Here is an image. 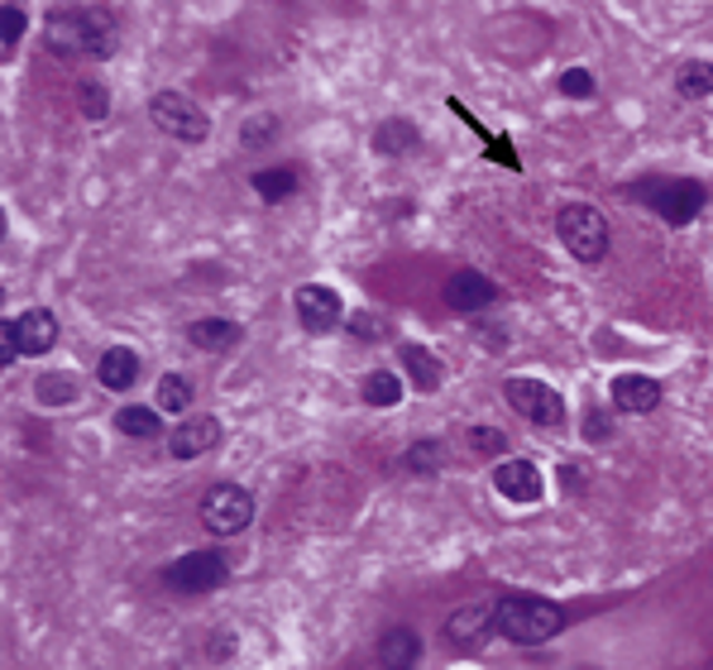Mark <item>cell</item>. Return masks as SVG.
Instances as JSON below:
<instances>
[{
    "instance_id": "cell-1",
    "label": "cell",
    "mask_w": 713,
    "mask_h": 670,
    "mask_svg": "<svg viewBox=\"0 0 713 670\" xmlns=\"http://www.w3.org/2000/svg\"><path fill=\"white\" fill-rule=\"evenodd\" d=\"M115 14L101 6H78V10H53L43 24V43L58 58H111L115 53Z\"/></svg>"
},
{
    "instance_id": "cell-2",
    "label": "cell",
    "mask_w": 713,
    "mask_h": 670,
    "mask_svg": "<svg viewBox=\"0 0 713 670\" xmlns=\"http://www.w3.org/2000/svg\"><path fill=\"white\" fill-rule=\"evenodd\" d=\"M493 622L508 642L537 647V642H551L556 632H566V608L551 599H537V593H508V599L493 603Z\"/></svg>"
},
{
    "instance_id": "cell-3",
    "label": "cell",
    "mask_w": 713,
    "mask_h": 670,
    "mask_svg": "<svg viewBox=\"0 0 713 670\" xmlns=\"http://www.w3.org/2000/svg\"><path fill=\"white\" fill-rule=\"evenodd\" d=\"M556 235H560V245L580 258V264H599V258L609 254V221H603V211L589 206V202L560 206Z\"/></svg>"
},
{
    "instance_id": "cell-4",
    "label": "cell",
    "mask_w": 713,
    "mask_h": 670,
    "mask_svg": "<svg viewBox=\"0 0 713 670\" xmlns=\"http://www.w3.org/2000/svg\"><path fill=\"white\" fill-rule=\"evenodd\" d=\"M636 196H646L651 211H661L665 225H690L704 211L709 187L704 182H694V177H656V182H642Z\"/></svg>"
},
{
    "instance_id": "cell-5",
    "label": "cell",
    "mask_w": 713,
    "mask_h": 670,
    "mask_svg": "<svg viewBox=\"0 0 713 670\" xmlns=\"http://www.w3.org/2000/svg\"><path fill=\"white\" fill-rule=\"evenodd\" d=\"M149 115H154V125L163 134H173L177 144H206L211 140V115L192 97H182V91H159V97L149 101Z\"/></svg>"
},
{
    "instance_id": "cell-6",
    "label": "cell",
    "mask_w": 713,
    "mask_h": 670,
    "mask_svg": "<svg viewBox=\"0 0 713 670\" xmlns=\"http://www.w3.org/2000/svg\"><path fill=\"white\" fill-rule=\"evenodd\" d=\"M231 580V556L225 551H187L163 570V585L173 593H211Z\"/></svg>"
},
{
    "instance_id": "cell-7",
    "label": "cell",
    "mask_w": 713,
    "mask_h": 670,
    "mask_svg": "<svg viewBox=\"0 0 713 670\" xmlns=\"http://www.w3.org/2000/svg\"><path fill=\"white\" fill-rule=\"evenodd\" d=\"M249 517H254V498L240 484H216L202 498V527L211 537H235V531L249 527Z\"/></svg>"
},
{
    "instance_id": "cell-8",
    "label": "cell",
    "mask_w": 713,
    "mask_h": 670,
    "mask_svg": "<svg viewBox=\"0 0 713 670\" xmlns=\"http://www.w3.org/2000/svg\"><path fill=\"white\" fill-rule=\"evenodd\" d=\"M503 398L512 403V413L532 426H560L566 422V403H560V393L551 384H541V378H508L503 384Z\"/></svg>"
},
{
    "instance_id": "cell-9",
    "label": "cell",
    "mask_w": 713,
    "mask_h": 670,
    "mask_svg": "<svg viewBox=\"0 0 713 670\" xmlns=\"http://www.w3.org/2000/svg\"><path fill=\"white\" fill-rule=\"evenodd\" d=\"M293 307H297V322L307 326L312 335L336 331V326H340V316H345L340 293H336V287H326V283H307V287H297Z\"/></svg>"
},
{
    "instance_id": "cell-10",
    "label": "cell",
    "mask_w": 713,
    "mask_h": 670,
    "mask_svg": "<svg viewBox=\"0 0 713 670\" xmlns=\"http://www.w3.org/2000/svg\"><path fill=\"white\" fill-rule=\"evenodd\" d=\"M6 341L20 349V355H49L58 345V316L49 307H29L24 316L6 322Z\"/></svg>"
},
{
    "instance_id": "cell-11",
    "label": "cell",
    "mask_w": 713,
    "mask_h": 670,
    "mask_svg": "<svg viewBox=\"0 0 713 670\" xmlns=\"http://www.w3.org/2000/svg\"><path fill=\"white\" fill-rule=\"evenodd\" d=\"M489 632H498L493 603H465V608H455V613L446 618V637H450V647H460V651L483 647V637Z\"/></svg>"
},
{
    "instance_id": "cell-12",
    "label": "cell",
    "mask_w": 713,
    "mask_h": 670,
    "mask_svg": "<svg viewBox=\"0 0 713 670\" xmlns=\"http://www.w3.org/2000/svg\"><path fill=\"white\" fill-rule=\"evenodd\" d=\"M221 446V422L216 417H202L196 413L192 422H182L173 440H169V450H173V460H196V455H206V450H216Z\"/></svg>"
},
{
    "instance_id": "cell-13",
    "label": "cell",
    "mask_w": 713,
    "mask_h": 670,
    "mask_svg": "<svg viewBox=\"0 0 713 670\" xmlns=\"http://www.w3.org/2000/svg\"><path fill=\"white\" fill-rule=\"evenodd\" d=\"M493 489L508 502H537L541 498V469L532 460H503L493 469Z\"/></svg>"
},
{
    "instance_id": "cell-14",
    "label": "cell",
    "mask_w": 713,
    "mask_h": 670,
    "mask_svg": "<svg viewBox=\"0 0 713 670\" xmlns=\"http://www.w3.org/2000/svg\"><path fill=\"white\" fill-rule=\"evenodd\" d=\"M613 407L618 413H632V417L656 413L661 407V384L656 378H646V374H618L613 378Z\"/></svg>"
},
{
    "instance_id": "cell-15",
    "label": "cell",
    "mask_w": 713,
    "mask_h": 670,
    "mask_svg": "<svg viewBox=\"0 0 713 670\" xmlns=\"http://www.w3.org/2000/svg\"><path fill=\"white\" fill-rule=\"evenodd\" d=\"M493 297H498V287L483 278V273H475V268H460L446 283V302H450L455 312H479V307H489Z\"/></svg>"
},
{
    "instance_id": "cell-16",
    "label": "cell",
    "mask_w": 713,
    "mask_h": 670,
    "mask_svg": "<svg viewBox=\"0 0 713 670\" xmlns=\"http://www.w3.org/2000/svg\"><path fill=\"white\" fill-rule=\"evenodd\" d=\"M421 661V637L412 628H388L378 637V666L384 670H417Z\"/></svg>"
},
{
    "instance_id": "cell-17",
    "label": "cell",
    "mask_w": 713,
    "mask_h": 670,
    "mask_svg": "<svg viewBox=\"0 0 713 670\" xmlns=\"http://www.w3.org/2000/svg\"><path fill=\"white\" fill-rule=\"evenodd\" d=\"M187 341L196 349H211V355H225V349H235L240 341H245V331H240L231 316H206V322L187 326Z\"/></svg>"
},
{
    "instance_id": "cell-18",
    "label": "cell",
    "mask_w": 713,
    "mask_h": 670,
    "mask_svg": "<svg viewBox=\"0 0 713 670\" xmlns=\"http://www.w3.org/2000/svg\"><path fill=\"white\" fill-rule=\"evenodd\" d=\"M96 378H101V388H111V393L134 388V378H140V355H134L130 345L105 349L101 364H96Z\"/></svg>"
},
{
    "instance_id": "cell-19",
    "label": "cell",
    "mask_w": 713,
    "mask_h": 670,
    "mask_svg": "<svg viewBox=\"0 0 713 670\" xmlns=\"http://www.w3.org/2000/svg\"><path fill=\"white\" fill-rule=\"evenodd\" d=\"M417 144H421V134H417L412 120H403V115H393V120H384V125L374 130V149L384 159H403V154H412Z\"/></svg>"
},
{
    "instance_id": "cell-20",
    "label": "cell",
    "mask_w": 713,
    "mask_h": 670,
    "mask_svg": "<svg viewBox=\"0 0 713 670\" xmlns=\"http://www.w3.org/2000/svg\"><path fill=\"white\" fill-rule=\"evenodd\" d=\"M34 398L43 407H72V403H82V384H78V374L49 369V374L34 378Z\"/></svg>"
},
{
    "instance_id": "cell-21",
    "label": "cell",
    "mask_w": 713,
    "mask_h": 670,
    "mask_svg": "<svg viewBox=\"0 0 713 670\" xmlns=\"http://www.w3.org/2000/svg\"><path fill=\"white\" fill-rule=\"evenodd\" d=\"M398 359L407 364V378L421 388V393H436L441 388V359L431 355V349H421V345H403L398 349Z\"/></svg>"
},
{
    "instance_id": "cell-22",
    "label": "cell",
    "mask_w": 713,
    "mask_h": 670,
    "mask_svg": "<svg viewBox=\"0 0 713 670\" xmlns=\"http://www.w3.org/2000/svg\"><path fill=\"white\" fill-rule=\"evenodd\" d=\"M364 403L369 407H398L403 403V378L393 374V369H374V374H364Z\"/></svg>"
},
{
    "instance_id": "cell-23",
    "label": "cell",
    "mask_w": 713,
    "mask_h": 670,
    "mask_svg": "<svg viewBox=\"0 0 713 670\" xmlns=\"http://www.w3.org/2000/svg\"><path fill=\"white\" fill-rule=\"evenodd\" d=\"M115 432L134 436V440H154L163 432V422H159L154 407H120V413H115Z\"/></svg>"
},
{
    "instance_id": "cell-24",
    "label": "cell",
    "mask_w": 713,
    "mask_h": 670,
    "mask_svg": "<svg viewBox=\"0 0 713 670\" xmlns=\"http://www.w3.org/2000/svg\"><path fill=\"white\" fill-rule=\"evenodd\" d=\"M254 192L264 196V202H287V196L297 192V168H264V173H254Z\"/></svg>"
},
{
    "instance_id": "cell-25",
    "label": "cell",
    "mask_w": 713,
    "mask_h": 670,
    "mask_svg": "<svg viewBox=\"0 0 713 670\" xmlns=\"http://www.w3.org/2000/svg\"><path fill=\"white\" fill-rule=\"evenodd\" d=\"M675 91H680V97H690V101L713 97V63H704V58H690V63L675 72Z\"/></svg>"
},
{
    "instance_id": "cell-26",
    "label": "cell",
    "mask_w": 713,
    "mask_h": 670,
    "mask_svg": "<svg viewBox=\"0 0 713 670\" xmlns=\"http://www.w3.org/2000/svg\"><path fill=\"white\" fill-rule=\"evenodd\" d=\"M412 475H421V479H431V475H441V465H446V450H441V440L436 436H427V440H417L412 450H407V460H403Z\"/></svg>"
},
{
    "instance_id": "cell-27",
    "label": "cell",
    "mask_w": 713,
    "mask_h": 670,
    "mask_svg": "<svg viewBox=\"0 0 713 670\" xmlns=\"http://www.w3.org/2000/svg\"><path fill=\"white\" fill-rule=\"evenodd\" d=\"M159 407L163 413H187L192 407V384L182 374H163L159 378Z\"/></svg>"
},
{
    "instance_id": "cell-28",
    "label": "cell",
    "mask_w": 713,
    "mask_h": 670,
    "mask_svg": "<svg viewBox=\"0 0 713 670\" xmlns=\"http://www.w3.org/2000/svg\"><path fill=\"white\" fill-rule=\"evenodd\" d=\"M240 134H245V140H240L245 149H264L273 134H278V120H273V115H254V120H245V130H240Z\"/></svg>"
},
{
    "instance_id": "cell-29",
    "label": "cell",
    "mask_w": 713,
    "mask_h": 670,
    "mask_svg": "<svg viewBox=\"0 0 713 670\" xmlns=\"http://www.w3.org/2000/svg\"><path fill=\"white\" fill-rule=\"evenodd\" d=\"M78 105H82V115H91V120H101L105 111H111V101H105V87H101V82H82V87H78Z\"/></svg>"
},
{
    "instance_id": "cell-30",
    "label": "cell",
    "mask_w": 713,
    "mask_h": 670,
    "mask_svg": "<svg viewBox=\"0 0 713 670\" xmlns=\"http://www.w3.org/2000/svg\"><path fill=\"white\" fill-rule=\"evenodd\" d=\"M560 91L574 97V101H589L594 97V78H589L584 68H570V72H560Z\"/></svg>"
},
{
    "instance_id": "cell-31",
    "label": "cell",
    "mask_w": 713,
    "mask_h": 670,
    "mask_svg": "<svg viewBox=\"0 0 713 670\" xmlns=\"http://www.w3.org/2000/svg\"><path fill=\"white\" fill-rule=\"evenodd\" d=\"M503 446H508V436L493 432V426H475V432H469V450L475 455H498Z\"/></svg>"
},
{
    "instance_id": "cell-32",
    "label": "cell",
    "mask_w": 713,
    "mask_h": 670,
    "mask_svg": "<svg viewBox=\"0 0 713 670\" xmlns=\"http://www.w3.org/2000/svg\"><path fill=\"white\" fill-rule=\"evenodd\" d=\"M20 34H24V10H20V6H6V10H0V39H6V49H14V43H20Z\"/></svg>"
},
{
    "instance_id": "cell-33",
    "label": "cell",
    "mask_w": 713,
    "mask_h": 670,
    "mask_svg": "<svg viewBox=\"0 0 713 670\" xmlns=\"http://www.w3.org/2000/svg\"><path fill=\"white\" fill-rule=\"evenodd\" d=\"M613 436V417L603 407H589L584 413V440H609Z\"/></svg>"
},
{
    "instance_id": "cell-34",
    "label": "cell",
    "mask_w": 713,
    "mask_h": 670,
    "mask_svg": "<svg viewBox=\"0 0 713 670\" xmlns=\"http://www.w3.org/2000/svg\"><path fill=\"white\" fill-rule=\"evenodd\" d=\"M350 331L359 335V341H378V335H384L388 326H384V322H378V316H374V312H355V316H350Z\"/></svg>"
},
{
    "instance_id": "cell-35",
    "label": "cell",
    "mask_w": 713,
    "mask_h": 670,
    "mask_svg": "<svg viewBox=\"0 0 713 670\" xmlns=\"http://www.w3.org/2000/svg\"><path fill=\"white\" fill-rule=\"evenodd\" d=\"M211 657H216V661L235 657V637H231V632H216V637H211Z\"/></svg>"
},
{
    "instance_id": "cell-36",
    "label": "cell",
    "mask_w": 713,
    "mask_h": 670,
    "mask_svg": "<svg viewBox=\"0 0 713 670\" xmlns=\"http://www.w3.org/2000/svg\"><path fill=\"white\" fill-rule=\"evenodd\" d=\"M475 335H479V345H483V349H503V345H508V335H503V331H483V326H479Z\"/></svg>"
},
{
    "instance_id": "cell-37",
    "label": "cell",
    "mask_w": 713,
    "mask_h": 670,
    "mask_svg": "<svg viewBox=\"0 0 713 670\" xmlns=\"http://www.w3.org/2000/svg\"><path fill=\"white\" fill-rule=\"evenodd\" d=\"M560 479H566V489H580V484H584V475H580V469H574V465L560 469Z\"/></svg>"
}]
</instances>
